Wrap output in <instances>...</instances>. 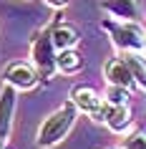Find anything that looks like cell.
<instances>
[{"instance_id": "e0dca14e", "label": "cell", "mask_w": 146, "mask_h": 149, "mask_svg": "<svg viewBox=\"0 0 146 149\" xmlns=\"http://www.w3.org/2000/svg\"><path fill=\"white\" fill-rule=\"evenodd\" d=\"M144 56H146V40H144Z\"/></svg>"}, {"instance_id": "5b68a950", "label": "cell", "mask_w": 146, "mask_h": 149, "mask_svg": "<svg viewBox=\"0 0 146 149\" xmlns=\"http://www.w3.org/2000/svg\"><path fill=\"white\" fill-rule=\"evenodd\" d=\"M3 81L10 84V86H15L18 91H33V88L38 86V81H40V73L28 61H13L3 71Z\"/></svg>"}, {"instance_id": "ac0fdd59", "label": "cell", "mask_w": 146, "mask_h": 149, "mask_svg": "<svg viewBox=\"0 0 146 149\" xmlns=\"http://www.w3.org/2000/svg\"><path fill=\"white\" fill-rule=\"evenodd\" d=\"M108 149H123V147H108Z\"/></svg>"}, {"instance_id": "6da1fadb", "label": "cell", "mask_w": 146, "mask_h": 149, "mask_svg": "<svg viewBox=\"0 0 146 149\" xmlns=\"http://www.w3.org/2000/svg\"><path fill=\"white\" fill-rule=\"evenodd\" d=\"M78 119V106L73 101H63V106L53 111V114H48L43 119V124L38 126V134H35V144L40 149H51L55 144H61L66 136L71 134L73 124H76Z\"/></svg>"}, {"instance_id": "9a60e30c", "label": "cell", "mask_w": 146, "mask_h": 149, "mask_svg": "<svg viewBox=\"0 0 146 149\" xmlns=\"http://www.w3.org/2000/svg\"><path fill=\"white\" fill-rule=\"evenodd\" d=\"M43 3H46V5H51L53 10H63V8L71 3V0H43Z\"/></svg>"}, {"instance_id": "5bb4252c", "label": "cell", "mask_w": 146, "mask_h": 149, "mask_svg": "<svg viewBox=\"0 0 146 149\" xmlns=\"http://www.w3.org/2000/svg\"><path fill=\"white\" fill-rule=\"evenodd\" d=\"M123 149H146V129H134L123 136Z\"/></svg>"}, {"instance_id": "9c48e42d", "label": "cell", "mask_w": 146, "mask_h": 149, "mask_svg": "<svg viewBox=\"0 0 146 149\" xmlns=\"http://www.w3.org/2000/svg\"><path fill=\"white\" fill-rule=\"evenodd\" d=\"M103 124L111 129L113 134H129L131 124H134V116H131V106H113V104H106V111H103Z\"/></svg>"}, {"instance_id": "52a82bcc", "label": "cell", "mask_w": 146, "mask_h": 149, "mask_svg": "<svg viewBox=\"0 0 146 149\" xmlns=\"http://www.w3.org/2000/svg\"><path fill=\"white\" fill-rule=\"evenodd\" d=\"M15 104H18V88L5 84L3 91H0V141H8L10 132H13Z\"/></svg>"}, {"instance_id": "277c9868", "label": "cell", "mask_w": 146, "mask_h": 149, "mask_svg": "<svg viewBox=\"0 0 146 149\" xmlns=\"http://www.w3.org/2000/svg\"><path fill=\"white\" fill-rule=\"evenodd\" d=\"M71 101L78 106V111H83L93 121L103 124V111H106V99L96 91L93 86H86V84H76L71 88Z\"/></svg>"}, {"instance_id": "7a4b0ae2", "label": "cell", "mask_w": 146, "mask_h": 149, "mask_svg": "<svg viewBox=\"0 0 146 149\" xmlns=\"http://www.w3.org/2000/svg\"><path fill=\"white\" fill-rule=\"evenodd\" d=\"M101 28L108 33L111 43L121 53H126V51L144 53V40H146L144 23H138V20H118V18H103Z\"/></svg>"}, {"instance_id": "3957f363", "label": "cell", "mask_w": 146, "mask_h": 149, "mask_svg": "<svg viewBox=\"0 0 146 149\" xmlns=\"http://www.w3.org/2000/svg\"><path fill=\"white\" fill-rule=\"evenodd\" d=\"M55 53H58V48L53 43V25L38 31L35 38H33V43H30V63L38 68L40 81H51L55 76V71H58Z\"/></svg>"}, {"instance_id": "8fae6325", "label": "cell", "mask_w": 146, "mask_h": 149, "mask_svg": "<svg viewBox=\"0 0 146 149\" xmlns=\"http://www.w3.org/2000/svg\"><path fill=\"white\" fill-rule=\"evenodd\" d=\"M55 63H58V71L66 73V76H76L78 71L83 68V56L78 53L76 48H63L55 53Z\"/></svg>"}, {"instance_id": "ba28073f", "label": "cell", "mask_w": 146, "mask_h": 149, "mask_svg": "<svg viewBox=\"0 0 146 149\" xmlns=\"http://www.w3.org/2000/svg\"><path fill=\"white\" fill-rule=\"evenodd\" d=\"M101 10L118 20H138L144 23V8L138 0H101Z\"/></svg>"}, {"instance_id": "2e32d148", "label": "cell", "mask_w": 146, "mask_h": 149, "mask_svg": "<svg viewBox=\"0 0 146 149\" xmlns=\"http://www.w3.org/2000/svg\"><path fill=\"white\" fill-rule=\"evenodd\" d=\"M0 149H13V147H10L8 141H0Z\"/></svg>"}, {"instance_id": "4fadbf2b", "label": "cell", "mask_w": 146, "mask_h": 149, "mask_svg": "<svg viewBox=\"0 0 146 149\" xmlns=\"http://www.w3.org/2000/svg\"><path fill=\"white\" fill-rule=\"evenodd\" d=\"M103 99H106V104H113V106H126V104L131 101V88L108 84L106 91H103Z\"/></svg>"}, {"instance_id": "8992f818", "label": "cell", "mask_w": 146, "mask_h": 149, "mask_svg": "<svg viewBox=\"0 0 146 149\" xmlns=\"http://www.w3.org/2000/svg\"><path fill=\"white\" fill-rule=\"evenodd\" d=\"M103 76H106V84H116V86H123V88H134L138 86L136 79H134V71H131L129 61L123 56H113L108 58L106 66H103Z\"/></svg>"}, {"instance_id": "30bf717a", "label": "cell", "mask_w": 146, "mask_h": 149, "mask_svg": "<svg viewBox=\"0 0 146 149\" xmlns=\"http://www.w3.org/2000/svg\"><path fill=\"white\" fill-rule=\"evenodd\" d=\"M78 40H81V33H78L76 25L71 23H53V43L58 51L63 48H76Z\"/></svg>"}, {"instance_id": "7c38bea8", "label": "cell", "mask_w": 146, "mask_h": 149, "mask_svg": "<svg viewBox=\"0 0 146 149\" xmlns=\"http://www.w3.org/2000/svg\"><path fill=\"white\" fill-rule=\"evenodd\" d=\"M123 58L129 61V66H131V71H134V79H136L138 88H144V91H146V58H144V53H138V51H126Z\"/></svg>"}]
</instances>
